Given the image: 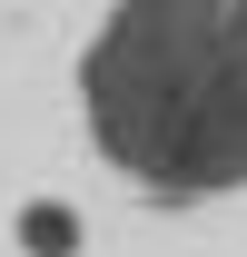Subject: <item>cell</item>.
<instances>
[{
  "label": "cell",
  "mask_w": 247,
  "mask_h": 257,
  "mask_svg": "<svg viewBox=\"0 0 247 257\" xmlns=\"http://www.w3.org/2000/svg\"><path fill=\"white\" fill-rule=\"evenodd\" d=\"M10 247L20 257H79L89 247V218H79L69 198H20V208H10Z\"/></svg>",
  "instance_id": "obj_2"
},
{
  "label": "cell",
  "mask_w": 247,
  "mask_h": 257,
  "mask_svg": "<svg viewBox=\"0 0 247 257\" xmlns=\"http://www.w3.org/2000/svg\"><path fill=\"white\" fill-rule=\"evenodd\" d=\"M79 128L109 178L198 208L247 188V0H109L79 50Z\"/></svg>",
  "instance_id": "obj_1"
}]
</instances>
